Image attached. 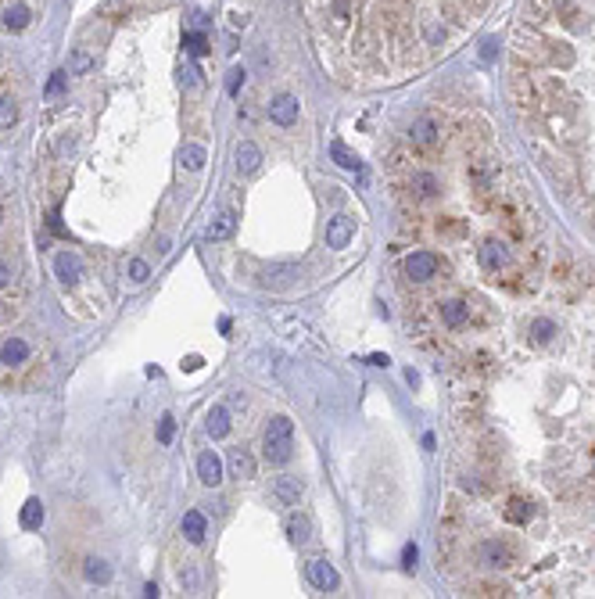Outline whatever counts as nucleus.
I'll use <instances>...</instances> for the list:
<instances>
[{
	"label": "nucleus",
	"instance_id": "bb28decb",
	"mask_svg": "<svg viewBox=\"0 0 595 599\" xmlns=\"http://www.w3.org/2000/svg\"><path fill=\"white\" fill-rule=\"evenodd\" d=\"M506 521H513V524H527V521H531V506H527L524 499H513V503H509V510H506Z\"/></svg>",
	"mask_w": 595,
	"mask_h": 599
},
{
	"label": "nucleus",
	"instance_id": "f257e3e1",
	"mask_svg": "<svg viewBox=\"0 0 595 599\" xmlns=\"http://www.w3.org/2000/svg\"><path fill=\"white\" fill-rule=\"evenodd\" d=\"M262 449H266V460L269 463H287L291 452H294V424L287 417H273L266 435H262Z\"/></svg>",
	"mask_w": 595,
	"mask_h": 599
},
{
	"label": "nucleus",
	"instance_id": "c9c22d12",
	"mask_svg": "<svg viewBox=\"0 0 595 599\" xmlns=\"http://www.w3.org/2000/svg\"><path fill=\"white\" fill-rule=\"evenodd\" d=\"M495 47H499V40H495V36H488L484 44H481V58H484V61H492V58H495Z\"/></svg>",
	"mask_w": 595,
	"mask_h": 599
},
{
	"label": "nucleus",
	"instance_id": "c756f323",
	"mask_svg": "<svg viewBox=\"0 0 595 599\" xmlns=\"http://www.w3.org/2000/svg\"><path fill=\"white\" fill-rule=\"evenodd\" d=\"M531 330H535V341L538 345H549L552 334H556V323H552V320H535V327H531Z\"/></svg>",
	"mask_w": 595,
	"mask_h": 599
},
{
	"label": "nucleus",
	"instance_id": "423d86ee",
	"mask_svg": "<svg viewBox=\"0 0 595 599\" xmlns=\"http://www.w3.org/2000/svg\"><path fill=\"white\" fill-rule=\"evenodd\" d=\"M481 564L484 567H509L513 564V549H509L506 542H499V539H492V542L481 546Z\"/></svg>",
	"mask_w": 595,
	"mask_h": 599
},
{
	"label": "nucleus",
	"instance_id": "39448f33",
	"mask_svg": "<svg viewBox=\"0 0 595 599\" xmlns=\"http://www.w3.org/2000/svg\"><path fill=\"white\" fill-rule=\"evenodd\" d=\"M309 582L320 589V592H330V589L341 585V578H337V571L327 560H309Z\"/></svg>",
	"mask_w": 595,
	"mask_h": 599
},
{
	"label": "nucleus",
	"instance_id": "6e6552de",
	"mask_svg": "<svg viewBox=\"0 0 595 599\" xmlns=\"http://www.w3.org/2000/svg\"><path fill=\"white\" fill-rule=\"evenodd\" d=\"M233 158H237L241 173H255L262 165V148H259V144H251V140H241L237 151H233Z\"/></svg>",
	"mask_w": 595,
	"mask_h": 599
},
{
	"label": "nucleus",
	"instance_id": "72a5a7b5",
	"mask_svg": "<svg viewBox=\"0 0 595 599\" xmlns=\"http://www.w3.org/2000/svg\"><path fill=\"white\" fill-rule=\"evenodd\" d=\"M147 273H151V266H147L144 259H133V262H130V277H133L137 284H144V280H147Z\"/></svg>",
	"mask_w": 595,
	"mask_h": 599
},
{
	"label": "nucleus",
	"instance_id": "4c0bfd02",
	"mask_svg": "<svg viewBox=\"0 0 595 599\" xmlns=\"http://www.w3.org/2000/svg\"><path fill=\"white\" fill-rule=\"evenodd\" d=\"M484 4H488V0H459V8H463V11H470V15H477Z\"/></svg>",
	"mask_w": 595,
	"mask_h": 599
},
{
	"label": "nucleus",
	"instance_id": "ddd939ff",
	"mask_svg": "<svg viewBox=\"0 0 595 599\" xmlns=\"http://www.w3.org/2000/svg\"><path fill=\"white\" fill-rule=\"evenodd\" d=\"M273 492H276V499H280L284 506H294V503H298V495H302V481L291 478V474H284V478H276Z\"/></svg>",
	"mask_w": 595,
	"mask_h": 599
},
{
	"label": "nucleus",
	"instance_id": "a878e982",
	"mask_svg": "<svg viewBox=\"0 0 595 599\" xmlns=\"http://www.w3.org/2000/svg\"><path fill=\"white\" fill-rule=\"evenodd\" d=\"M18 122V108H15V101L11 97H0V130H11Z\"/></svg>",
	"mask_w": 595,
	"mask_h": 599
},
{
	"label": "nucleus",
	"instance_id": "f3484780",
	"mask_svg": "<svg viewBox=\"0 0 595 599\" xmlns=\"http://www.w3.org/2000/svg\"><path fill=\"white\" fill-rule=\"evenodd\" d=\"M29 22H33V11L26 4H15V8L4 11V29H11V33H22Z\"/></svg>",
	"mask_w": 595,
	"mask_h": 599
},
{
	"label": "nucleus",
	"instance_id": "aec40b11",
	"mask_svg": "<svg viewBox=\"0 0 595 599\" xmlns=\"http://www.w3.org/2000/svg\"><path fill=\"white\" fill-rule=\"evenodd\" d=\"M208 435L212 438H226L230 435V413L223 406H216V409L208 413Z\"/></svg>",
	"mask_w": 595,
	"mask_h": 599
},
{
	"label": "nucleus",
	"instance_id": "2f4dec72",
	"mask_svg": "<svg viewBox=\"0 0 595 599\" xmlns=\"http://www.w3.org/2000/svg\"><path fill=\"white\" fill-rule=\"evenodd\" d=\"M183 47H187L190 54H194V58H201V54L208 51V47H205V36H201V33H187V36H183Z\"/></svg>",
	"mask_w": 595,
	"mask_h": 599
},
{
	"label": "nucleus",
	"instance_id": "6ab92c4d",
	"mask_svg": "<svg viewBox=\"0 0 595 599\" xmlns=\"http://www.w3.org/2000/svg\"><path fill=\"white\" fill-rule=\"evenodd\" d=\"M230 467L237 478H255V456L248 449H233V456H230Z\"/></svg>",
	"mask_w": 595,
	"mask_h": 599
},
{
	"label": "nucleus",
	"instance_id": "7ed1b4c3",
	"mask_svg": "<svg viewBox=\"0 0 595 599\" xmlns=\"http://www.w3.org/2000/svg\"><path fill=\"white\" fill-rule=\"evenodd\" d=\"M355 237V223L348 216H334L327 223V248H348Z\"/></svg>",
	"mask_w": 595,
	"mask_h": 599
},
{
	"label": "nucleus",
	"instance_id": "a211bd4d",
	"mask_svg": "<svg viewBox=\"0 0 595 599\" xmlns=\"http://www.w3.org/2000/svg\"><path fill=\"white\" fill-rule=\"evenodd\" d=\"M441 320L449 327H463L466 320H470V309H466L463 302H441Z\"/></svg>",
	"mask_w": 595,
	"mask_h": 599
},
{
	"label": "nucleus",
	"instance_id": "7c9ffc66",
	"mask_svg": "<svg viewBox=\"0 0 595 599\" xmlns=\"http://www.w3.org/2000/svg\"><path fill=\"white\" fill-rule=\"evenodd\" d=\"M244 79H248L244 69H230V76H226V94H230V97H237L241 87H244Z\"/></svg>",
	"mask_w": 595,
	"mask_h": 599
},
{
	"label": "nucleus",
	"instance_id": "1a4fd4ad",
	"mask_svg": "<svg viewBox=\"0 0 595 599\" xmlns=\"http://www.w3.org/2000/svg\"><path fill=\"white\" fill-rule=\"evenodd\" d=\"M183 535H187V542H205V535H208V521H205V513L201 510H187L183 513Z\"/></svg>",
	"mask_w": 595,
	"mask_h": 599
},
{
	"label": "nucleus",
	"instance_id": "4468645a",
	"mask_svg": "<svg viewBox=\"0 0 595 599\" xmlns=\"http://www.w3.org/2000/svg\"><path fill=\"white\" fill-rule=\"evenodd\" d=\"M438 133H441V126H438L434 119H420V122H413L409 140H413V144H420V148H427V144H434V140H438Z\"/></svg>",
	"mask_w": 595,
	"mask_h": 599
},
{
	"label": "nucleus",
	"instance_id": "ea45409f",
	"mask_svg": "<svg viewBox=\"0 0 595 599\" xmlns=\"http://www.w3.org/2000/svg\"><path fill=\"white\" fill-rule=\"evenodd\" d=\"M370 366H391V359L380 356V352H373V356H370Z\"/></svg>",
	"mask_w": 595,
	"mask_h": 599
},
{
	"label": "nucleus",
	"instance_id": "0eeeda50",
	"mask_svg": "<svg viewBox=\"0 0 595 599\" xmlns=\"http://www.w3.org/2000/svg\"><path fill=\"white\" fill-rule=\"evenodd\" d=\"M198 478L208 488H216L223 481V460L216 456V452H201V456H198Z\"/></svg>",
	"mask_w": 595,
	"mask_h": 599
},
{
	"label": "nucleus",
	"instance_id": "58836bf2",
	"mask_svg": "<svg viewBox=\"0 0 595 599\" xmlns=\"http://www.w3.org/2000/svg\"><path fill=\"white\" fill-rule=\"evenodd\" d=\"M11 284V270H8V262H0V287H8Z\"/></svg>",
	"mask_w": 595,
	"mask_h": 599
},
{
	"label": "nucleus",
	"instance_id": "9d476101",
	"mask_svg": "<svg viewBox=\"0 0 595 599\" xmlns=\"http://www.w3.org/2000/svg\"><path fill=\"white\" fill-rule=\"evenodd\" d=\"M509 262V252H506V244H499V241H488L484 248H481V266L484 270H502V266Z\"/></svg>",
	"mask_w": 595,
	"mask_h": 599
},
{
	"label": "nucleus",
	"instance_id": "473e14b6",
	"mask_svg": "<svg viewBox=\"0 0 595 599\" xmlns=\"http://www.w3.org/2000/svg\"><path fill=\"white\" fill-rule=\"evenodd\" d=\"M173 435H176V420H173V417H162V424H158V442L169 445V442H173Z\"/></svg>",
	"mask_w": 595,
	"mask_h": 599
},
{
	"label": "nucleus",
	"instance_id": "412c9836",
	"mask_svg": "<svg viewBox=\"0 0 595 599\" xmlns=\"http://www.w3.org/2000/svg\"><path fill=\"white\" fill-rule=\"evenodd\" d=\"M40 524H44V503H40V499H29V503L22 506V528L33 531V528H40Z\"/></svg>",
	"mask_w": 595,
	"mask_h": 599
},
{
	"label": "nucleus",
	"instance_id": "393cba45",
	"mask_svg": "<svg viewBox=\"0 0 595 599\" xmlns=\"http://www.w3.org/2000/svg\"><path fill=\"white\" fill-rule=\"evenodd\" d=\"M291 277H298V266H269L266 270V284H287Z\"/></svg>",
	"mask_w": 595,
	"mask_h": 599
},
{
	"label": "nucleus",
	"instance_id": "b1692460",
	"mask_svg": "<svg viewBox=\"0 0 595 599\" xmlns=\"http://www.w3.org/2000/svg\"><path fill=\"white\" fill-rule=\"evenodd\" d=\"M90 69H94V58L87 51H76L69 58V76H83V72H90Z\"/></svg>",
	"mask_w": 595,
	"mask_h": 599
},
{
	"label": "nucleus",
	"instance_id": "f03ea898",
	"mask_svg": "<svg viewBox=\"0 0 595 599\" xmlns=\"http://www.w3.org/2000/svg\"><path fill=\"white\" fill-rule=\"evenodd\" d=\"M298 112H302V105H298L294 94H280V97L269 101V119L276 122V126H294Z\"/></svg>",
	"mask_w": 595,
	"mask_h": 599
},
{
	"label": "nucleus",
	"instance_id": "9b49d317",
	"mask_svg": "<svg viewBox=\"0 0 595 599\" xmlns=\"http://www.w3.org/2000/svg\"><path fill=\"white\" fill-rule=\"evenodd\" d=\"M26 359H29V345L22 338H8L4 348H0V363L4 366H22Z\"/></svg>",
	"mask_w": 595,
	"mask_h": 599
},
{
	"label": "nucleus",
	"instance_id": "e433bc0d",
	"mask_svg": "<svg viewBox=\"0 0 595 599\" xmlns=\"http://www.w3.org/2000/svg\"><path fill=\"white\" fill-rule=\"evenodd\" d=\"M416 556H420V553H416V546H406V553H402V564H406V567L413 571V567H416Z\"/></svg>",
	"mask_w": 595,
	"mask_h": 599
},
{
	"label": "nucleus",
	"instance_id": "dca6fc26",
	"mask_svg": "<svg viewBox=\"0 0 595 599\" xmlns=\"http://www.w3.org/2000/svg\"><path fill=\"white\" fill-rule=\"evenodd\" d=\"M287 535H291L294 546H305V542L312 539V521L305 517V513H298V517L287 521Z\"/></svg>",
	"mask_w": 595,
	"mask_h": 599
},
{
	"label": "nucleus",
	"instance_id": "f704fd0d",
	"mask_svg": "<svg viewBox=\"0 0 595 599\" xmlns=\"http://www.w3.org/2000/svg\"><path fill=\"white\" fill-rule=\"evenodd\" d=\"M61 90H65V72H54L51 83H47V97H54V94H61Z\"/></svg>",
	"mask_w": 595,
	"mask_h": 599
},
{
	"label": "nucleus",
	"instance_id": "a19ab883",
	"mask_svg": "<svg viewBox=\"0 0 595 599\" xmlns=\"http://www.w3.org/2000/svg\"><path fill=\"white\" fill-rule=\"evenodd\" d=\"M198 76H201L198 69H187V83H190V87H198Z\"/></svg>",
	"mask_w": 595,
	"mask_h": 599
},
{
	"label": "nucleus",
	"instance_id": "4be33fe9",
	"mask_svg": "<svg viewBox=\"0 0 595 599\" xmlns=\"http://www.w3.org/2000/svg\"><path fill=\"white\" fill-rule=\"evenodd\" d=\"M413 191H416L420 198H431V194L441 191V183H438L434 173H416V176H413Z\"/></svg>",
	"mask_w": 595,
	"mask_h": 599
},
{
	"label": "nucleus",
	"instance_id": "5701e85b",
	"mask_svg": "<svg viewBox=\"0 0 595 599\" xmlns=\"http://www.w3.org/2000/svg\"><path fill=\"white\" fill-rule=\"evenodd\" d=\"M87 578H90V582H97V585H104V582L112 578V567L94 556V560H87Z\"/></svg>",
	"mask_w": 595,
	"mask_h": 599
},
{
	"label": "nucleus",
	"instance_id": "2eb2a0df",
	"mask_svg": "<svg viewBox=\"0 0 595 599\" xmlns=\"http://www.w3.org/2000/svg\"><path fill=\"white\" fill-rule=\"evenodd\" d=\"M330 158H334L337 165H341V169H348V173H359V169H363V162H359V155H355V151H348L341 140H334V144H330Z\"/></svg>",
	"mask_w": 595,
	"mask_h": 599
},
{
	"label": "nucleus",
	"instance_id": "20e7f679",
	"mask_svg": "<svg viewBox=\"0 0 595 599\" xmlns=\"http://www.w3.org/2000/svg\"><path fill=\"white\" fill-rule=\"evenodd\" d=\"M406 273H409L413 280H431V277L438 273V255H431V252H413V255L406 259Z\"/></svg>",
	"mask_w": 595,
	"mask_h": 599
},
{
	"label": "nucleus",
	"instance_id": "f8f14e48",
	"mask_svg": "<svg viewBox=\"0 0 595 599\" xmlns=\"http://www.w3.org/2000/svg\"><path fill=\"white\" fill-rule=\"evenodd\" d=\"M54 270H58V280H61V284H76L79 273H83V262H79L72 252H61L58 262H54Z\"/></svg>",
	"mask_w": 595,
	"mask_h": 599
},
{
	"label": "nucleus",
	"instance_id": "cd10ccee",
	"mask_svg": "<svg viewBox=\"0 0 595 599\" xmlns=\"http://www.w3.org/2000/svg\"><path fill=\"white\" fill-rule=\"evenodd\" d=\"M183 165H187V169H201V165H205V148H201V144H187V148H183Z\"/></svg>",
	"mask_w": 595,
	"mask_h": 599
},
{
	"label": "nucleus",
	"instance_id": "c85d7f7f",
	"mask_svg": "<svg viewBox=\"0 0 595 599\" xmlns=\"http://www.w3.org/2000/svg\"><path fill=\"white\" fill-rule=\"evenodd\" d=\"M230 234H233V219L230 216H223V219H216V223L208 226V241H223Z\"/></svg>",
	"mask_w": 595,
	"mask_h": 599
}]
</instances>
